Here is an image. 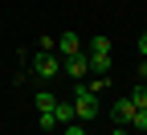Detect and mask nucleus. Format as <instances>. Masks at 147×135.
I'll return each mask as SVG.
<instances>
[{"instance_id":"obj_15","label":"nucleus","mask_w":147,"mask_h":135,"mask_svg":"<svg viewBox=\"0 0 147 135\" xmlns=\"http://www.w3.org/2000/svg\"><path fill=\"white\" fill-rule=\"evenodd\" d=\"M139 53L147 57V33H139Z\"/></svg>"},{"instance_id":"obj_5","label":"nucleus","mask_w":147,"mask_h":135,"mask_svg":"<svg viewBox=\"0 0 147 135\" xmlns=\"http://www.w3.org/2000/svg\"><path fill=\"white\" fill-rule=\"evenodd\" d=\"M110 115H115V123H131V115H135V102H131V98H115Z\"/></svg>"},{"instance_id":"obj_7","label":"nucleus","mask_w":147,"mask_h":135,"mask_svg":"<svg viewBox=\"0 0 147 135\" xmlns=\"http://www.w3.org/2000/svg\"><path fill=\"white\" fill-rule=\"evenodd\" d=\"M53 119H57V127L74 123V102H57V107H53Z\"/></svg>"},{"instance_id":"obj_4","label":"nucleus","mask_w":147,"mask_h":135,"mask_svg":"<svg viewBox=\"0 0 147 135\" xmlns=\"http://www.w3.org/2000/svg\"><path fill=\"white\" fill-rule=\"evenodd\" d=\"M57 53H61V62L74 57V53H82V37H78V33H61V37H57Z\"/></svg>"},{"instance_id":"obj_2","label":"nucleus","mask_w":147,"mask_h":135,"mask_svg":"<svg viewBox=\"0 0 147 135\" xmlns=\"http://www.w3.org/2000/svg\"><path fill=\"white\" fill-rule=\"evenodd\" d=\"M57 70H61V57L57 53H37L33 57V74H37V78H41V82H49V78H57Z\"/></svg>"},{"instance_id":"obj_3","label":"nucleus","mask_w":147,"mask_h":135,"mask_svg":"<svg viewBox=\"0 0 147 135\" xmlns=\"http://www.w3.org/2000/svg\"><path fill=\"white\" fill-rule=\"evenodd\" d=\"M61 70L69 74L74 82H82L86 74H90V57H86V53H74V57H65V62H61Z\"/></svg>"},{"instance_id":"obj_14","label":"nucleus","mask_w":147,"mask_h":135,"mask_svg":"<svg viewBox=\"0 0 147 135\" xmlns=\"http://www.w3.org/2000/svg\"><path fill=\"white\" fill-rule=\"evenodd\" d=\"M65 135H90V131H86L82 123H65Z\"/></svg>"},{"instance_id":"obj_16","label":"nucleus","mask_w":147,"mask_h":135,"mask_svg":"<svg viewBox=\"0 0 147 135\" xmlns=\"http://www.w3.org/2000/svg\"><path fill=\"white\" fill-rule=\"evenodd\" d=\"M139 78H143V82H147V57H143V66H139Z\"/></svg>"},{"instance_id":"obj_10","label":"nucleus","mask_w":147,"mask_h":135,"mask_svg":"<svg viewBox=\"0 0 147 135\" xmlns=\"http://www.w3.org/2000/svg\"><path fill=\"white\" fill-rule=\"evenodd\" d=\"M37 127H41V131H53V127H57L53 111H37Z\"/></svg>"},{"instance_id":"obj_12","label":"nucleus","mask_w":147,"mask_h":135,"mask_svg":"<svg viewBox=\"0 0 147 135\" xmlns=\"http://www.w3.org/2000/svg\"><path fill=\"white\" fill-rule=\"evenodd\" d=\"M106 82H110L106 74H94V82H90V90H94V94H102V90H106Z\"/></svg>"},{"instance_id":"obj_6","label":"nucleus","mask_w":147,"mask_h":135,"mask_svg":"<svg viewBox=\"0 0 147 135\" xmlns=\"http://www.w3.org/2000/svg\"><path fill=\"white\" fill-rule=\"evenodd\" d=\"M90 57V74H110V53H86Z\"/></svg>"},{"instance_id":"obj_8","label":"nucleus","mask_w":147,"mask_h":135,"mask_svg":"<svg viewBox=\"0 0 147 135\" xmlns=\"http://www.w3.org/2000/svg\"><path fill=\"white\" fill-rule=\"evenodd\" d=\"M33 102H37V111H53V107H57V94H49V90H37V94H33Z\"/></svg>"},{"instance_id":"obj_1","label":"nucleus","mask_w":147,"mask_h":135,"mask_svg":"<svg viewBox=\"0 0 147 135\" xmlns=\"http://www.w3.org/2000/svg\"><path fill=\"white\" fill-rule=\"evenodd\" d=\"M98 115V94L90 90L86 82H78L74 86V119H82V123H90Z\"/></svg>"},{"instance_id":"obj_11","label":"nucleus","mask_w":147,"mask_h":135,"mask_svg":"<svg viewBox=\"0 0 147 135\" xmlns=\"http://www.w3.org/2000/svg\"><path fill=\"white\" fill-rule=\"evenodd\" d=\"M90 53H110V37H90Z\"/></svg>"},{"instance_id":"obj_17","label":"nucleus","mask_w":147,"mask_h":135,"mask_svg":"<svg viewBox=\"0 0 147 135\" xmlns=\"http://www.w3.org/2000/svg\"><path fill=\"white\" fill-rule=\"evenodd\" d=\"M110 135H127V123H119V131H110Z\"/></svg>"},{"instance_id":"obj_13","label":"nucleus","mask_w":147,"mask_h":135,"mask_svg":"<svg viewBox=\"0 0 147 135\" xmlns=\"http://www.w3.org/2000/svg\"><path fill=\"white\" fill-rule=\"evenodd\" d=\"M131 127H139V131H147V111H135V115H131Z\"/></svg>"},{"instance_id":"obj_9","label":"nucleus","mask_w":147,"mask_h":135,"mask_svg":"<svg viewBox=\"0 0 147 135\" xmlns=\"http://www.w3.org/2000/svg\"><path fill=\"white\" fill-rule=\"evenodd\" d=\"M127 98L135 102V111H147V82H139V86H135L131 94H127Z\"/></svg>"}]
</instances>
